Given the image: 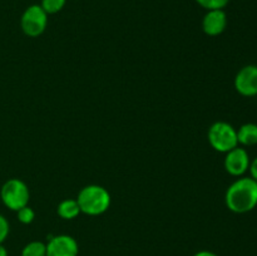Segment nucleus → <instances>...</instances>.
<instances>
[{"instance_id":"f257e3e1","label":"nucleus","mask_w":257,"mask_h":256,"mask_svg":"<svg viewBox=\"0 0 257 256\" xmlns=\"http://www.w3.org/2000/svg\"><path fill=\"white\" fill-rule=\"evenodd\" d=\"M226 207L233 213H247L257 206V181L251 177H238L225 193Z\"/></svg>"},{"instance_id":"f03ea898","label":"nucleus","mask_w":257,"mask_h":256,"mask_svg":"<svg viewBox=\"0 0 257 256\" xmlns=\"http://www.w3.org/2000/svg\"><path fill=\"white\" fill-rule=\"evenodd\" d=\"M80 212L88 216H99L110 207V193L99 185H88L79 191L77 197Z\"/></svg>"},{"instance_id":"7ed1b4c3","label":"nucleus","mask_w":257,"mask_h":256,"mask_svg":"<svg viewBox=\"0 0 257 256\" xmlns=\"http://www.w3.org/2000/svg\"><path fill=\"white\" fill-rule=\"evenodd\" d=\"M208 143L215 151L220 153H227L238 146L237 130L232 124L223 120H218L211 124L207 132Z\"/></svg>"},{"instance_id":"20e7f679","label":"nucleus","mask_w":257,"mask_h":256,"mask_svg":"<svg viewBox=\"0 0 257 256\" xmlns=\"http://www.w3.org/2000/svg\"><path fill=\"white\" fill-rule=\"evenodd\" d=\"M0 198L5 207L15 211L27 206L30 200V191L28 185L20 178H10L5 181L0 190Z\"/></svg>"},{"instance_id":"39448f33","label":"nucleus","mask_w":257,"mask_h":256,"mask_svg":"<svg viewBox=\"0 0 257 256\" xmlns=\"http://www.w3.org/2000/svg\"><path fill=\"white\" fill-rule=\"evenodd\" d=\"M48 25V14L40 5L34 4L24 10L20 19L23 33L30 38H38L45 32Z\"/></svg>"},{"instance_id":"423d86ee","label":"nucleus","mask_w":257,"mask_h":256,"mask_svg":"<svg viewBox=\"0 0 257 256\" xmlns=\"http://www.w3.org/2000/svg\"><path fill=\"white\" fill-rule=\"evenodd\" d=\"M223 167L228 175L233 177H242L246 172H248L250 167V155L243 147H235L233 150L225 153Z\"/></svg>"},{"instance_id":"0eeeda50","label":"nucleus","mask_w":257,"mask_h":256,"mask_svg":"<svg viewBox=\"0 0 257 256\" xmlns=\"http://www.w3.org/2000/svg\"><path fill=\"white\" fill-rule=\"evenodd\" d=\"M235 89L242 97H256L257 95V65L248 64L241 68L233 80Z\"/></svg>"},{"instance_id":"6e6552de","label":"nucleus","mask_w":257,"mask_h":256,"mask_svg":"<svg viewBox=\"0 0 257 256\" xmlns=\"http://www.w3.org/2000/svg\"><path fill=\"white\" fill-rule=\"evenodd\" d=\"M47 256H78L79 245L70 235L53 236L45 243Z\"/></svg>"},{"instance_id":"1a4fd4ad","label":"nucleus","mask_w":257,"mask_h":256,"mask_svg":"<svg viewBox=\"0 0 257 256\" xmlns=\"http://www.w3.org/2000/svg\"><path fill=\"white\" fill-rule=\"evenodd\" d=\"M227 27V15L223 9L207 10L202 19V30L208 37H218Z\"/></svg>"},{"instance_id":"9d476101","label":"nucleus","mask_w":257,"mask_h":256,"mask_svg":"<svg viewBox=\"0 0 257 256\" xmlns=\"http://www.w3.org/2000/svg\"><path fill=\"white\" fill-rule=\"evenodd\" d=\"M238 145L242 147H251L257 145V124L256 123H245L237 130Z\"/></svg>"},{"instance_id":"9b49d317","label":"nucleus","mask_w":257,"mask_h":256,"mask_svg":"<svg viewBox=\"0 0 257 256\" xmlns=\"http://www.w3.org/2000/svg\"><path fill=\"white\" fill-rule=\"evenodd\" d=\"M57 212L63 220H73V218H75L80 213V208L77 200L67 198V200H63L58 205Z\"/></svg>"},{"instance_id":"f8f14e48","label":"nucleus","mask_w":257,"mask_h":256,"mask_svg":"<svg viewBox=\"0 0 257 256\" xmlns=\"http://www.w3.org/2000/svg\"><path fill=\"white\" fill-rule=\"evenodd\" d=\"M22 256H47V246L42 241H32L23 247Z\"/></svg>"},{"instance_id":"ddd939ff","label":"nucleus","mask_w":257,"mask_h":256,"mask_svg":"<svg viewBox=\"0 0 257 256\" xmlns=\"http://www.w3.org/2000/svg\"><path fill=\"white\" fill-rule=\"evenodd\" d=\"M65 2H67V0H42L40 7L43 8V10H44L48 15L57 14V13H59L60 10L64 8Z\"/></svg>"},{"instance_id":"4468645a","label":"nucleus","mask_w":257,"mask_h":256,"mask_svg":"<svg viewBox=\"0 0 257 256\" xmlns=\"http://www.w3.org/2000/svg\"><path fill=\"white\" fill-rule=\"evenodd\" d=\"M200 7L206 10H216V9H225L230 0H195Z\"/></svg>"},{"instance_id":"2eb2a0df","label":"nucleus","mask_w":257,"mask_h":256,"mask_svg":"<svg viewBox=\"0 0 257 256\" xmlns=\"http://www.w3.org/2000/svg\"><path fill=\"white\" fill-rule=\"evenodd\" d=\"M17 215H18V220H19L22 223H24V225H29V223H32L35 218L34 210L28 205L24 206V207H22L20 210H18Z\"/></svg>"},{"instance_id":"dca6fc26","label":"nucleus","mask_w":257,"mask_h":256,"mask_svg":"<svg viewBox=\"0 0 257 256\" xmlns=\"http://www.w3.org/2000/svg\"><path fill=\"white\" fill-rule=\"evenodd\" d=\"M10 232V225L9 221L7 220L4 215L0 213V243H4V241L7 240L8 236Z\"/></svg>"},{"instance_id":"f3484780","label":"nucleus","mask_w":257,"mask_h":256,"mask_svg":"<svg viewBox=\"0 0 257 256\" xmlns=\"http://www.w3.org/2000/svg\"><path fill=\"white\" fill-rule=\"evenodd\" d=\"M248 172H250V177L257 181V157L251 160L250 167H248Z\"/></svg>"},{"instance_id":"a211bd4d","label":"nucleus","mask_w":257,"mask_h":256,"mask_svg":"<svg viewBox=\"0 0 257 256\" xmlns=\"http://www.w3.org/2000/svg\"><path fill=\"white\" fill-rule=\"evenodd\" d=\"M193 256H218V255H217V253L212 252V251L202 250V251H198V252H196Z\"/></svg>"},{"instance_id":"6ab92c4d","label":"nucleus","mask_w":257,"mask_h":256,"mask_svg":"<svg viewBox=\"0 0 257 256\" xmlns=\"http://www.w3.org/2000/svg\"><path fill=\"white\" fill-rule=\"evenodd\" d=\"M0 256H8V250L3 243H0Z\"/></svg>"}]
</instances>
